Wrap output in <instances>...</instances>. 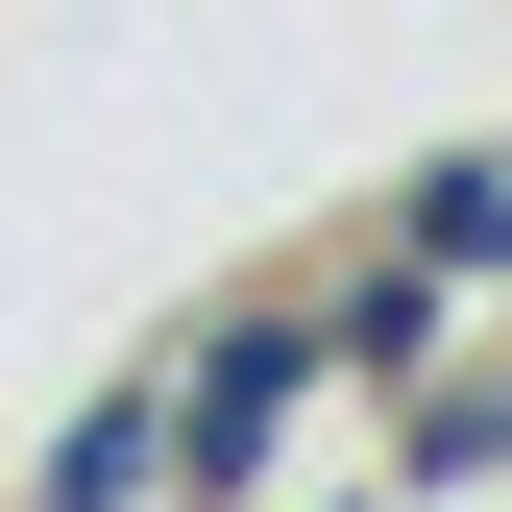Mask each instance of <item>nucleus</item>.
I'll return each instance as SVG.
<instances>
[{
  "mask_svg": "<svg viewBox=\"0 0 512 512\" xmlns=\"http://www.w3.org/2000/svg\"><path fill=\"white\" fill-rule=\"evenodd\" d=\"M317 366H342V342H317V293L196 317V342H171V488H244V464L293 439V391H317Z\"/></svg>",
  "mask_w": 512,
  "mask_h": 512,
  "instance_id": "f257e3e1",
  "label": "nucleus"
},
{
  "mask_svg": "<svg viewBox=\"0 0 512 512\" xmlns=\"http://www.w3.org/2000/svg\"><path fill=\"white\" fill-rule=\"evenodd\" d=\"M415 244H439V269H512V147H464V171H415Z\"/></svg>",
  "mask_w": 512,
  "mask_h": 512,
  "instance_id": "7ed1b4c3",
  "label": "nucleus"
},
{
  "mask_svg": "<svg viewBox=\"0 0 512 512\" xmlns=\"http://www.w3.org/2000/svg\"><path fill=\"white\" fill-rule=\"evenodd\" d=\"M25 512H171V366H147V391H98L74 439H49V488Z\"/></svg>",
  "mask_w": 512,
  "mask_h": 512,
  "instance_id": "f03ea898",
  "label": "nucleus"
}]
</instances>
